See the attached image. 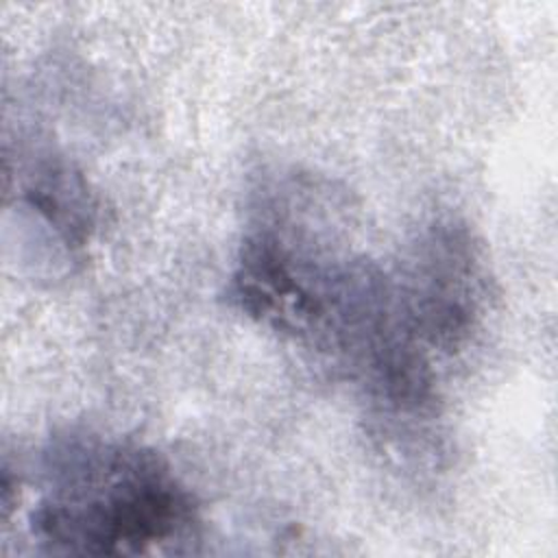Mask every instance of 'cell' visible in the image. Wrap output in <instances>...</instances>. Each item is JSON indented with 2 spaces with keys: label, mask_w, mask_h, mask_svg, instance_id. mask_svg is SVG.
<instances>
[{
  "label": "cell",
  "mask_w": 558,
  "mask_h": 558,
  "mask_svg": "<svg viewBox=\"0 0 558 558\" xmlns=\"http://www.w3.org/2000/svg\"><path fill=\"white\" fill-rule=\"evenodd\" d=\"M54 486L33 512L39 541L72 554H144L194 521L190 493L150 449L72 442L52 453Z\"/></svg>",
  "instance_id": "cell-1"
}]
</instances>
